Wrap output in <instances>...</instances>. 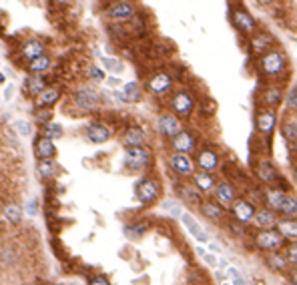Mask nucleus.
<instances>
[{
	"label": "nucleus",
	"instance_id": "f257e3e1",
	"mask_svg": "<svg viewBox=\"0 0 297 285\" xmlns=\"http://www.w3.org/2000/svg\"><path fill=\"white\" fill-rule=\"evenodd\" d=\"M287 68V56L283 50L279 48H269L265 50L263 54H259L257 58V70L261 72V76H267V78H275L279 76L283 70Z\"/></svg>",
	"mask_w": 297,
	"mask_h": 285
},
{
	"label": "nucleus",
	"instance_id": "f03ea898",
	"mask_svg": "<svg viewBox=\"0 0 297 285\" xmlns=\"http://www.w3.org/2000/svg\"><path fill=\"white\" fill-rule=\"evenodd\" d=\"M134 14H136V6L132 4V0H112L104 10V16L118 24L132 20Z\"/></svg>",
	"mask_w": 297,
	"mask_h": 285
},
{
	"label": "nucleus",
	"instance_id": "7ed1b4c3",
	"mask_svg": "<svg viewBox=\"0 0 297 285\" xmlns=\"http://www.w3.org/2000/svg\"><path fill=\"white\" fill-rule=\"evenodd\" d=\"M231 22L237 28V32H241L243 36H251L257 30V20L253 18V14L245 8H233L231 10Z\"/></svg>",
	"mask_w": 297,
	"mask_h": 285
},
{
	"label": "nucleus",
	"instance_id": "20e7f679",
	"mask_svg": "<svg viewBox=\"0 0 297 285\" xmlns=\"http://www.w3.org/2000/svg\"><path fill=\"white\" fill-rule=\"evenodd\" d=\"M148 161H151V153H148V149H144L142 145L140 147H128L124 153V165L132 171L144 169L148 165Z\"/></svg>",
	"mask_w": 297,
	"mask_h": 285
},
{
	"label": "nucleus",
	"instance_id": "39448f33",
	"mask_svg": "<svg viewBox=\"0 0 297 285\" xmlns=\"http://www.w3.org/2000/svg\"><path fill=\"white\" fill-rule=\"evenodd\" d=\"M171 108L179 116H189L193 112V108H195V96H193V92H189L185 88L183 90H177L173 94V98H171Z\"/></svg>",
	"mask_w": 297,
	"mask_h": 285
},
{
	"label": "nucleus",
	"instance_id": "423d86ee",
	"mask_svg": "<svg viewBox=\"0 0 297 285\" xmlns=\"http://www.w3.org/2000/svg\"><path fill=\"white\" fill-rule=\"evenodd\" d=\"M283 98H285V94H283V84H279V82H269V84H265V86L259 90V102H261V106L275 108Z\"/></svg>",
	"mask_w": 297,
	"mask_h": 285
},
{
	"label": "nucleus",
	"instance_id": "0eeeda50",
	"mask_svg": "<svg viewBox=\"0 0 297 285\" xmlns=\"http://www.w3.org/2000/svg\"><path fill=\"white\" fill-rule=\"evenodd\" d=\"M72 98H74V104H76L80 110H94V108L100 104V94H98V90H94V88H90V86L78 88V90L72 94Z\"/></svg>",
	"mask_w": 297,
	"mask_h": 285
},
{
	"label": "nucleus",
	"instance_id": "6e6552de",
	"mask_svg": "<svg viewBox=\"0 0 297 285\" xmlns=\"http://www.w3.org/2000/svg\"><path fill=\"white\" fill-rule=\"evenodd\" d=\"M134 193H136V199L144 205H151L159 199V185L153 181V179H140L134 187Z\"/></svg>",
	"mask_w": 297,
	"mask_h": 285
},
{
	"label": "nucleus",
	"instance_id": "1a4fd4ad",
	"mask_svg": "<svg viewBox=\"0 0 297 285\" xmlns=\"http://www.w3.org/2000/svg\"><path fill=\"white\" fill-rule=\"evenodd\" d=\"M255 243L259 249H265V251H275L283 245V235L275 229H261L257 235H255Z\"/></svg>",
	"mask_w": 297,
	"mask_h": 285
},
{
	"label": "nucleus",
	"instance_id": "9d476101",
	"mask_svg": "<svg viewBox=\"0 0 297 285\" xmlns=\"http://www.w3.org/2000/svg\"><path fill=\"white\" fill-rule=\"evenodd\" d=\"M275 46V38H273V34L271 32H267V30H255L251 36H249V48H251V52L253 54H263L265 50H269V48H273Z\"/></svg>",
	"mask_w": 297,
	"mask_h": 285
},
{
	"label": "nucleus",
	"instance_id": "9b49d317",
	"mask_svg": "<svg viewBox=\"0 0 297 285\" xmlns=\"http://www.w3.org/2000/svg\"><path fill=\"white\" fill-rule=\"evenodd\" d=\"M171 86H173V76L165 70H159L146 78V88L153 94H165L167 90H171Z\"/></svg>",
	"mask_w": 297,
	"mask_h": 285
},
{
	"label": "nucleus",
	"instance_id": "f8f14e48",
	"mask_svg": "<svg viewBox=\"0 0 297 285\" xmlns=\"http://www.w3.org/2000/svg\"><path fill=\"white\" fill-rule=\"evenodd\" d=\"M275 124H277V114H275L273 108L263 106V108L257 110V114H255V128L261 134H271Z\"/></svg>",
	"mask_w": 297,
	"mask_h": 285
},
{
	"label": "nucleus",
	"instance_id": "ddd939ff",
	"mask_svg": "<svg viewBox=\"0 0 297 285\" xmlns=\"http://www.w3.org/2000/svg\"><path fill=\"white\" fill-rule=\"evenodd\" d=\"M169 165H171V169H173L177 175H181V177H189V175L195 173V161H193L187 153H175V155H171Z\"/></svg>",
	"mask_w": 297,
	"mask_h": 285
},
{
	"label": "nucleus",
	"instance_id": "4468645a",
	"mask_svg": "<svg viewBox=\"0 0 297 285\" xmlns=\"http://www.w3.org/2000/svg\"><path fill=\"white\" fill-rule=\"evenodd\" d=\"M157 128H159L161 134L171 136V138L183 130V128H181V120H179V116H177L175 112H165V114H161L159 120H157Z\"/></svg>",
	"mask_w": 297,
	"mask_h": 285
},
{
	"label": "nucleus",
	"instance_id": "2eb2a0df",
	"mask_svg": "<svg viewBox=\"0 0 297 285\" xmlns=\"http://www.w3.org/2000/svg\"><path fill=\"white\" fill-rule=\"evenodd\" d=\"M255 211L257 209L253 207V203H249L245 199H235L231 203V213L239 223H251L255 217Z\"/></svg>",
	"mask_w": 297,
	"mask_h": 285
},
{
	"label": "nucleus",
	"instance_id": "dca6fc26",
	"mask_svg": "<svg viewBox=\"0 0 297 285\" xmlns=\"http://www.w3.org/2000/svg\"><path fill=\"white\" fill-rule=\"evenodd\" d=\"M195 165H199L201 171H209V173H213V171L219 167V155H217L213 149H201V151L197 153Z\"/></svg>",
	"mask_w": 297,
	"mask_h": 285
},
{
	"label": "nucleus",
	"instance_id": "f3484780",
	"mask_svg": "<svg viewBox=\"0 0 297 285\" xmlns=\"http://www.w3.org/2000/svg\"><path fill=\"white\" fill-rule=\"evenodd\" d=\"M114 96L120 102H136V100H140V84L136 80L124 82L122 90H114Z\"/></svg>",
	"mask_w": 297,
	"mask_h": 285
},
{
	"label": "nucleus",
	"instance_id": "a211bd4d",
	"mask_svg": "<svg viewBox=\"0 0 297 285\" xmlns=\"http://www.w3.org/2000/svg\"><path fill=\"white\" fill-rule=\"evenodd\" d=\"M173 149L175 153H191L195 149V136L189 130H181L179 134L173 136Z\"/></svg>",
	"mask_w": 297,
	"mask_h": 285
},
{
	"label": "nucleus",
	"instance_id": "6ab92c4d",
	"mask_svg": "<svg viewBox=\"0 0 297 285\" xmlns=\"http://www.w3.org/2000/svg\"><path fill=\"white\" fill-rule=\"evenodd\" d=\"M86 136L90 142H94V145H102V142H106L110 138V128L102 122H92L86 128Z\"/></svg>",
	"mask_w": 297,
	"mask_h": 285
},
{
	"label": "nucleus",
	"instance_id": "aec40b11",
	"mask_svg": "<svg viewBox=\"0 0 297 285\" xmlns=\"http://www.w3.org/2000/svg\"><path fill=\"white\" fill-rule=\"evenodd\" d=\"M34 153L38 159H52L54 153H56V147H54V140L48 138L46 134L44 136H38L36 142H34Z\"/></svg>",
	"mask_w": 297,
	"mask_h": 285
},
{
	"label": "nucleus",
	"instance_id": "412c9836",
	"mask_svg": "<svg viewBox=\"0 0 297 285\" xmlns=\"http://www.w3.org/2000/svg\"><path fill=\"white\" fill-rule=\"evenodd\" d=\"M235 197H237V191L229 181H221L215 187V199L219 201V205H231L235 201Z\"/></svg>",
	"mask_w": 297,
	"mask_h": 285
},
{
	"label": "nucleus",
	"instance_id": "4be33fe9",
	"mask_svg": "<svg viewBox=\"0 0 297 285\" xmlns=\"http://www.w3.org/2000/svg\"><path fill=\"white\" fill-rule=\"evenodd\" d=\"M253 223H255V227H259V229H271V227L277 225V217H275L273 209L263 207V209H257V211H255Z\"/></svg>",
	"mask_w": 297,
	"mask_h": 285
},
{
	"label": "nucleus",
	"instance_id": "5701e85b",
	"mask_svg": "<svg viewBox=\"0 0 297 285\" xmlns=\"http://www.w3.org/2000/svg\"><path fill=\"white\" fill-rule=\"evenodd\" d=\"M277 231L283 235V239H291L297 241V219L295 217H285L277 221Z\"/></svg>",
	"mask_w": 297,
	"mask_h": 285
},
{
	"label": "nucleus",
	"instance_id": "b1692460",
	"mask_svg": "<svg viewBox=\"0 0 297 285\" xmlns=\"http://www.w3.org/2000/svg\"><path fill=\"white\" fill-rule=\"evenodd\" d=\"M257 179L261 181V183H267V185H273V183H277V171H275V167L269 163V161H261L259 165H257Z\"/></svg>",
	"mask_w": 297,
	"mask_h": 285
},
{
	"label": "nucleus",
	"instance_id": "393cba45",
	"mask_svg": "<svg viewBox=\"0 0 297 285\" xmlns=\"http://www.w3.org/2000/svg\"><path fill=\"white\" fill-rule=\"evenodd\" d=\"M181 221L185 223L187 231H189V233H191V235H193L197 241H201V243H207V241H209V235H207V233H205V231L199 227V223H197V221H195V219H193L189 213H183V215H181Z\"/></svg>",
	"mask_w": 297,
	"mask_h": 285
},
{
	"label": "nucleus",
	"instance_id": "a878e982",
	"mask_svg": "<svg viewBox=\"0 0 297 285\" xmlns=\"http://www.w3.org/2000/svg\"><path fill=\"white\" fill-rule=\"evenodd\" d=\"M144 132L138 128V126H130V128H126L124 130V134H122V145L128 149V147H140L142 142H144Z\"/></svg>",
	"mask_w": 297,
	"mask_h": 285
},
{
	"label": "nucleus",
	"instance_id": "bb28decb",
	"mask_svg": "<svg viewBox=\"0 0 297 285\" xmlns=\"http://www.w3.org/2000/svg\"><path fill=\"white\" fill-rule=\"evenodd\" d=\"M58 98H60V90L54 88V86H46L40 94H36V104H38L40 108H48V106H52L54 102H58Z\"/></svg>",
	"mask_w": 297,
	"mask_h": 285
},
{
	"label": "nucleus",
	"instance_id": "cd10ccee",
	"mask_svg": "<svg viewBox=\"0 0 297 285\" xmlns=\"http://www.w3.org/2000/svg\"><path fill=\"white\" fill-rule=\"evenodd\" d=\"M193 181H195V187H197L201 193H207V191L215 189V177H213L209 171L193 173Z\"/></svg>",
	"mask_w": 297,
	"mask_h": 285
},
{
	"label": "nucleus",
	"instance_id": "c85d7f7f",
	"mask_svg": "<svg viewBox=\"0 0 297 285\" xmlns=\"http://www.w3.org/2000/svg\"><path fill=\"white\" fill-rule=\"evenodd\" d=\"M36 173L40 175V179H52L58 173V165L52 159H40L36 165Z\"/></svg>",
	"mask_w": 297,
	"mask_h": 285
},
{
	"label": "nucleus",
	"instance_id": "c756f323",
	"mask_svg": "<svg viewBox=\"0 0 297 285\" xmlns=\"http://www.w3.org/2000/svg\"><path fill=\"white\" fill-rule=\"evenodd\" d=\"M44 50H46V46H44L40 40H30V42L24 44V48H22V56L28 58V60H32V58H38V56L46 54Z\"/></svg>",
	"mask_w": 297,
	"mask_h": 285
},
{
	"label": "nucleus",
	"instance_id": "7c9ffc66",
	"mask_svg": "<svg viewBox=\"0 0 297 285\" xmlns=\"http://www.w3.org/2000/svg\"><path fill=\"white\" fill-rule=\"evenodd\" d=\"M179 193H181V197L189 203V205H197V207H201V191L197 189V187H191V185H181L179 187Z\"/></svg>",
	"mask_w": 297,
	"mask_h": 285
},
{
	"label": "nucleus",
	"instance_id": "2f4dec72",
	"mask_svg": "<svg viewBox=\"0 0 297 285\" xmlns=\"http://www.w3.org/2000/svg\"><path fill=\"white\" fill-rule=\"evenodd\" d=\"M277 211L283 215V217H297V199L293 195H287L283 197V201L279 203Z\"/></svg>",
	"mask_w": 297,
	"mask_h": 285
},
{
	"label": "nucleus",
	"instance_id": "473e14b6",
	"mask_svg": "<svg viewBox=\"0 0 297 285\" xmlns=\"http://www.w3.org/2000/svg\"><path fill=\"white\" fill-rule=\"evenodd\" d=\"M201 211H203V215L209 217L211 221H219V219L223 217V209H221V205H217L215 201H203V203H201Z\"/></svg>",
	"mask_w": 297,
	"mask_h": 285
},
{
	"label": "nucleus",
	"instance_id": "72a5a7b5",
	"mask_svg": "<svg viewBox=\"0 0 297 285\" xmlns=\"http://www.w3.org/2000/svg\"><path fill=\"white\" fill-rule=\"evenodd\" d=\"M283 197H285V191H281L279 187H271V189L265 193V203H267L269 209L277 211V207H279V203L283 201Z\"/></svg>",
	"mask_w": 297,
	"mask_h": 285
},
{
	"label": "nucleus",
	"instance_id": "f704fd0d",
	"mask_svg": "<svg viewBox=\"0 0 297 285\" xmlns=\"http://www.w3.org/2000/svg\"><path fill=\"white\" fill-rule=\"evenodd\" d=\"M50 58L46 56V54H42V56H38V58H32L30 60V64H28V68H30V72H34V74H42V72H46L48 68H50Z\"/></svg>",
	"mask_w": 297,
	"mask_h": 285
},
{
	"label": "nucleus",
	"instance_id": "c9c22d12",
	"mask_svg": "<svg viewBox=\"0 0 297 285\" xmlns=\"http://www.w3.org/2000/svg\"><path fill=\"white\" fill-rule=\"evenodd\" d=\"M4 217H6L8 223L16 225V223L22 221V209H20L18 205H6V207H4Z\"/></svg>",
	"mask_w": 297,
	"mask_h": 285
},
{
	"label": "nucleus",
	"instance_id": "e433bc0d",
	"mask_svg": "<svg viewBox=\"0 0 297 285\" xmlns=\"http://www.w3.org/2000/svg\"><path fill=\"white\" fill-rule=\"evenodd\" d=\"M281 132H283V136L291 142V140H295L297 138V120H285L283 124H281Z\"/></svg>",
	"mask_w": 297,
	"mask_h": 285
},
{
	"label": "nucleus",
	"instance_id": "4c0bfd02",
	"mask_svg": "<svg viewBox=\"0 0 297 285\" xmlns=\"http://www.w3.org/2000/svg\"><path fill=\"white\" fill-rule=\"evenodd\" d=\"M100 60H102L104 68H106V70H110L112 74H120V72H122V62H120L118 58H110V56H100Z\"/></svg>",
	"mask_w": 297,
	"mask_h": 285
},
{
	"label": "nucleus",
	"instance_id": "58836bf2",
	"mask_svg": "<svg viewBox=\"0 0 297 285\" xmlns=\"http://www.w3.org/2000/svg\"><path fill=\"white\" fill-rule=\"evenodd\" d=\"M46 88V82H44V78L40 76V74H36V76H32V78H28V90L36 96V94H40L42 90Z\"/></svg>",
	"mask_w": 297,
	"mask_h": 285
},
{
	"label": "nucleus",
	"instance_id": "ea45409f",
	"mask_svg": "<svg viewBox=\"0 0 297 285\" xmlns=\"http://www.w3.org/2000/svg\"><path fill=\"white\" fill-rule=\"evenodd\" d=\"M44 134H46L48 138H52V140H56V138H60V136H62V126H60L58 122H54V120H50L48 124H44Z\"/></svg>",
	"mask_w": 297,
	"mask_h": 285
},
{
	"label": "nucleus",
	"instance_id": "a19ab883",
	"mask_svg": "<svg viewBox=\"0 0 297 285\" xmlns=\"http://www.w3.org/2000/svg\"><path fill=\"white\" fill-rule=\"evenodd\" d=\"M285 108L291 110V112H297V86H293L287 94H285Z\"/></svg>",
	"mask_w": 297,
	"mask_h": 285
},
{
	"label": "nucleus",
	"instance_id": "79ce46f5",
	"mask_svg": "<svg viewBox=\"0 0 297 285\" xmlns=\"http://www.w3.org/2000/svg\"><path fill=\"white\" fill-rule=\"evenodd\" d=\"M14 128H16V132L20 136H30V132H32V124L28 120H24V118L14 120Z\"/></svg>",
	"mask_w": 297,
	"mask_h": 285
},
{
	"label": "nucleus",
	"instance_id": "37998d69",
	"mask_svg": "<svg viewBox=\"0 0 297 285\" xmlns=\"http://www.w3.org/2000/svg\"><path fill=\"white\" fill-rule=\"evenodd\" d=\"M144 229H146V225H142V223H138V225H128V227H124V233H126L128 237H132V239H136V237H140V235L144 233Z\"/></svg>",
	"mask_w": 297,
	"mask_h": 285
},
{
	"label": "nucleus",
	"instance_id": "c03bdc74",
	"mask_svg": "<svg viewBox=\"0 0 297 285\" xmlns=\"http://www.w3.org/2000/svg\"><path fill=\"white\" fill-rule=\"evenodd\" d=\"M269 265H271L273 269L281 271V269H285V267H287V259H285V257H281V255H271V257H269Z\"/></svg>",
	"mask_w": 297,
	"mask_h": 285
},
{
	"label": "nucleus",
	"instance_id": "a18cd8bd",
	"mask_svg": "<svg viewBox=\"0 0 297 285\" xmlns=\"http://www.w3.org/2000/svg\"><path fill=\"white\" fill-rule=\"evenodd\" d=\"M227 275H229V279H231V283H233V285H245V281H243L241 273H239L235 267H229V269H227Z\"/></svg>",
	"mask_w": 297,
	"mask_h": 285
},
{
	"label": "nucleus",
	"instance_id": "49530a36",
	"mask_svg": "<svg viewBox=\"0 0 297 285\" xmlns=\"http://www.w3.org/2000/svg\"><path fill=\"white\" fill-rule=\"evenodd\" d=\"M36 120H38L40 124H48V122L52 120V112H50V108H42V110H38V112H36Z\"/></svg>",
	"mask_w": 297,
	"mask_h": 285
},
{
	"label": "nucleus",
	"instance_id": "de8ad7c7",
	"mask_svg": "<svg viewBox=\"0 0 297 285\" xmlns=\"http://www.w3.org/2000/svg\"><path fill=\"white\" fill-rule=\"evenodd\" d=\"M88 76H90L92 80H104V72H102V68H98V66H94V64L88 66Z\"/></svg>",
	"mask_w": 297,
	"mask_h": 285
},
{
	"label": "nucleus",
	"instance_id": "09e8293b",
	"mask_svg": "<svg viewBox=\"0 0 297 285\" xmlns=\"http://www.w3.org/2000/svg\"><path fill=\"white\" fill-rule=\"evenodd\" d=\"M163 209H171L169 213H171L173 217H181V215H183V213H181V207H179L175 201H165V203H163Z\"/></svg>",
	"mask_w": 297,
	"mask_h": 285
},
{
	"label": "nucleus",
	"instance_id": "8fccbe9b",
	"mask_svg": "<svg viewBox=\"0 0 297 285\" xmlns=\"http://www.w3.org/2000/svg\"><path fill=\"white\" fill-rule=\"evenodd\" d=\"M287 261L297 263V241L289 245V249H287Z\"/></svg>",
	"mask_w": 297,
	"mask_h": 285
},
{
	"label": "nucleus",
	"instance_id": "3c124183",
	"mask_svg": "<svg viewBox=\"0 0 297 285\" xmlns=\"http://www.w3.org/2000/svg\"><path fill=\"white\" fill-rule=\"evenodd\" d=\"M88 285H110V283H108V279H106L104 275H94Z\"/></svg>",
	"mask_w": 297,
	"mask_h": 285
},
{
	"label": "nucleus",
	"instance_id": "603ef678",
	"mask_svg": "<svg viewBox=\"0 0 297 285\" xmlns=\"http://www.w3.org/2000/svg\"><path fill=\"white\" fill-rule=\"evenodd\" d=\"M36 207H38V201H36V199H34V201H28V203H26V213H28V215H34V213H36Z\"/></svg>",
	"mask_w": 297,
	"mask_h": 285
},
{
	"label": "nucleus",
	"instance_id": "864d4df0",
	"mask_svg": "<svg viewBox=\"0 0 297 285\" xmlns=\"http://www.w3.org/2000/svg\"><path fill=\"white\" fill-rule=\"evenodd\" d=\"M106 84H108V86H112V88H116V86L120 84V78H118L116 74H114V76H108V78H106Z\"/></svg>",
	"mask_w": 297,
	"mask_h": 285
},
{
	"label": "nucleus",
	"instance_id": "5fc2aeb1",
	"mask_svg": "<svg viewBox=\"0 0 297 285\" xmlns=\"http://www.w3.org/2000/svg\"><path fill=\"white\" fill-rule=\"evenodd\" d=\"M12 94H14V84H6V88H4V100H10Z\"/></svg>",
	"mask_w": 297,
	"mask_h": 285
},
{
	"label": "nucleus",
	"instance_id": "6e6d98bb",
	"mask_svg": "<svg viewBox=\"0 0 297 285\" xmlns=\"http://www.w3.org/2000/svg\"><path fill=\"white\" fill-rule=\"evenodd\" d=\"M289 279H291V285H297V269L289 271Z\"/></svg>",
	"mask_w": 297,
	"mask_h": 285
},
{
	"label": "nucleus",
	"instance_id": "4d7b16f0",
	"mask_svg": "<svg viewBox=\"0 0 297 285\" xmlns=\"http://www.w3.org/2000/svg\"><path fill=\"white\" fill-rule=\"evenodd\" d=\"M205 263H207V265H213V267L217 265V261H215V257H213V255H205Z\"/></svg>",
	"mask_w": 297,
	"mask_h": 285
},
{
	"label": "nucleus",
	"instance_id": "13d9d810",
	"mask_svg": "<svg viewBox=\"0 0 297 285\" xmlns=\"http://www.w3.org/2000/svg\"><path fill=\"white\" fill-rule=\"evenodd\" d=\"M257 4H277L279 0H255Z\"/></svg>",
	"mask_w": 297,
	"mask_h": 285
},
{
	"label": "nucleus",
	"instance_id": "bf43d9fd",
	"mask_svg": "<svg viewBox=\"0 0 297 285\" xmlns=\"http://www.w3.org/2000/svg\"><path fill=\"white\" fill-rule=\"evenodd\" d=\"M291 153H293V155H297V138H295V140H291Z\"/></svg>",
	"mask_w": 297,
	"mask_h": 285
},
{
	"label": "nucleus",
	"instance_id": "052dcab7",
	"mask_svg": "<svg viewBox=\"0 0 297 285\" xmlns=\"http://www.w3.org/2000/svg\"><path fill=\"white\" fill-rule=\"evenodd\" d=\"M54 2H56V4H60V6H64V4H70L72 0H54Z\"/></svg>",
	"mask_w": 297,
	"mask_h": 285
},
{
	"label": "nucleus",
	"instance_id": "680f3d73",
	"mask_svg": "<svg viewBox=\"0 0 297 285\" xmlns=\"http://www.w3.org/2000/svg\"><path fill=\"white\" fill-rule=\"evenodd\" d=\"M209 249H211V251H213V253H219V247H217V245H215V243H211V245H209Z\"/></svg>",
	"mask_w": 297,
	"mask_h": 285
},
{
	"label": "nucleus",
	"instance_id": "e2e57ef3",
	"mask_svg": "<svg viewBox=\"0 0 297 285\" xmlns=\"http://www.w3.org/2000/svg\"><path fill=\"white\" fill-rule=\"evenodd\" d=\"M4 80H6V78H4V74H2V70H0V84H2Z\"/></svg>",
	"mask_w": 297,
	"mask_h": 285
},
{
	"label": "nucleus",
	"instance_id": "0e129e2a",
	"mask_svg": "<svg viewBox=\"0 0 297 285\" xmlns=\"http://www.w3.org/2000/svg\"><path fill=\"white\" fill-rule=\"evenodd\" d=\"M2 16H4V12H2V10H0V18H2Z\"/></svg>",
	"mask_w": 297,
	"mask_h": 285
},
{
	"label": "nucleus",
	"instance_id": "69168bd1",
	"mask_svg": "<svg viewBox=\"0 0 297 285\" xmlns=\"http://www.w3.org/2000/svg\"><path fill=\"white\" fill-rule=\"evenodd\" d=\"M295 173H297V167H295Z\"/></svg>",
	"mask_w": 297,
	"mask_h": 285
},
{
	"label": "nucleus",
	"instance_id": "338daca9",
	"mask_svg": "<svg viewBox=\"0 0 297 285\" xmlns=\"http://www.w3.org/2000/svg\"><path fill=\"white\" fill-rule=\"evenodd\" d=\"M223 285H227V283H223Z\"/></svg>",
	"mask_w": 297,
	"mask_h": 285
}]
</instances>
